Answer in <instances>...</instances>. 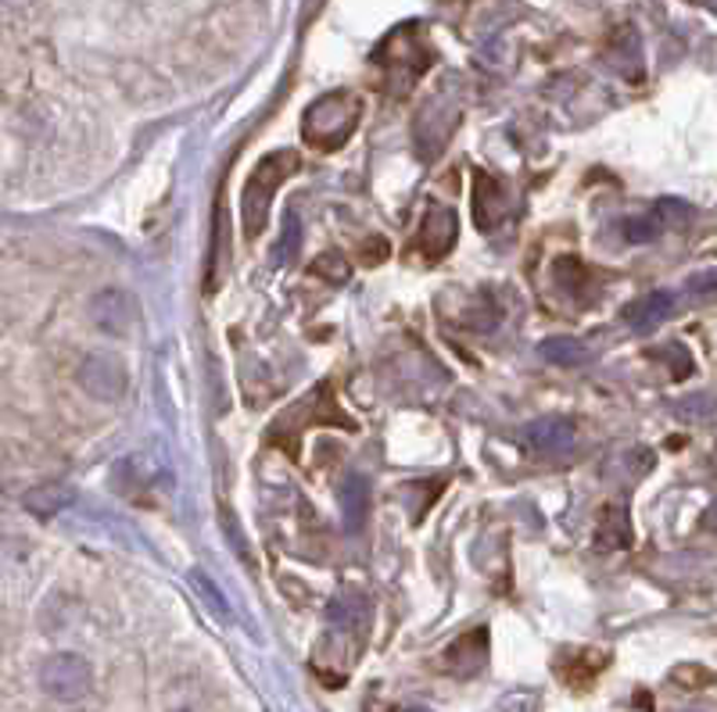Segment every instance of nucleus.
<instances>
[{
	"mask_svg": "<svg viewBox=\"0 0 717 712\" xmlns=\"http://www.w3.org/2000/svg\"><path fill=\"white\" fill-rule=\"evenodd\" d=\"M302 166L298 150H269V155L255 166V172L248 176L245 194H240V223H245V233L255 240L269 223V208H273L277 190L291 180Z\"/></svg>",
	"mask_w": 717,
	"mask_h": 712,
	"instance_id": "f257e3e1",
	"label": "nucleus"
},
{
	"mask_svg": "<svg viewBox=\"0 0 717 712\" xmlns=\"http://www.w3.org/2000/svg\"><path fill=\"white\" fill-rule=\"evenodd\" d=\"M362 118V101L348 90H331L320 101H313L302 115V136L305 144L320 150H337L351 140V133L359 129Z\"/></svg>",
	"mask_w": 717,
	"mask_h": 712,
	"instance_id": "f03ea898",
	"label": "nucleus"
},
{
	"mask_svg": "<svg viewBox=\"0 0 717 712\" xmlns=\"http://www.w3.org/2000/svg\"><path fill=\"white\" fill-rule=\"evenodd\" d=\"M377 61H381V68L388 72V83L399 93H405L427 72L430 47L413 30H395L381 44V50H377Z\"/></svg>",
	"mask_w": 717,
	"mask_h": 712,
	"instance_id": "7ed1b4c3",
	"label": "nucleus"
},
{
	"mask_svg": "<svg viewBox=\"0 0 717 712\" xmlns=\"http://www.w3.org/2000/svg\"><path fill=\"white\" fill-rule=\"evenodd\" d=\"M93 688V669L83 655L76 652H54L40 666V691L54 702H83Z\"/></svg>",
	"mask_w": 717,
	"mask_h": 712,
	"instance_id": "20e7f679",
	"label": "nucleus"
},
{
	"mask_svg": "<svg viewBox=\"0 0 717 712\" xmlns=\"http://www.w3.org/2000/svg\"><path fill=\"white\" fill-rule=\"evenodd\" d=\"M79 387H83L90 398H98V402H119L126 394V365L119 354L112 351H90L83 362H79Z\"/></svg>",
	"mask_w": 717,
	"mask_h": 712,
	"instance_id": "39448f33",
	"label": "nucleus"
},
{
	"mask_svg": "<svg viewBox=\"0 0 717 712\" xmlns=\"http://www.w3.org/2000/svg\"><path fill=\"white\" fill-rule=\"evenodd\" d=\"M87 312H90L93 326L104 330V334H112V337H126L141 319L137 297H133L130 291H123V286H104V291H98L90 297Z\"/></svg>",
	"mask_w": 717,
	"mask_h": 712,
	"instance_id": "423d86ee",
	"label": "nucleus"
},
{
	"mask_svg": "<svg viewBox=\"0 0 717 712\" xmlns=\"http://www.w3.org/2000/svg\"><path fill=\"white\" fill-rule=\"evenodd\" d=\"M524 444L538 451V455L560 459L574 448V422L563 416H542L524 427Z\"/></svg>",
	"mask_w": 717,
	"mask_h": 712,
	"instance_id": "0eeeda50",
	"label": "nucleus"
},
{
	"mask_svg": "<svg viewBox=\"0 0 717 712\" xmlns=\"http://www.w3.org/2000/svg\"><path fill=\"white\" fill-rule=\"evenodd\" d=\"M509 212V197L506 187L495 180L492 172H478L473 176V223L481 233H492Z\"/></svg>",
	"mask_w": 717,
	"mask_h": 712,
	"instance_id": "6e6552de",
	"label": "nucleus"
},
{
	"mask_svg": "<svg viewBox=\"0 0 717 712\" xmlns=\"http://www.w3.org/2000/svg\"><path fill=\"white\" fill-rule=\"evenodd\" d=\"M456 233H459L456 212L445 208V204H430L421 223V251L427 262H438V258H445L456 248Z\"/></svg>",
	"mask_w": 717,
	"mask_h": 712,
	"instance_id": "1a4fd4ad",
	"label": "nucleus"
},
{
	"mask_svg": "<svg viewBox=\"0 0 717 712\" xmlns=\"http://www.w3.org/2000/svg\"><path fill=\"white\" fill-rule=\"evenodd\" d=\"M674 294L671 291H649L642 294L639 301H631V305L625 308V323H628V330L635 334H649V330H657L660 323L671 319L674 315Z\"/></svg>",
	"mask_w": 717,
	"mask_h": 712,
	"instance_id": "9d476101",
	"label": "nucleus"
},
{
	"mask_svg": "<svg viewBox=\"0 0 717 712\" xmlns=\"http://www.w3.org/2000/svg\"><path fill=\"white\" fill-rule=\"evenodd\" d=\"M331 623L341 630V634H351V637H367L370 630V601L362 598L359 591H341L334 601H331Z\"/></svg>",
	"mask_w": 717,
	"mask_h": 712,
	"instance_id": "9b49d317",
	"label": "nucleus"
},
{
	"mask_svg": "<svg viewBox=\"0 0 717 712\" xmlns=\"http://www.w3.org/2000/svg\"><path fill=\"white\" fill-rule=\"evenodd\" d=\"M76 501V490L69 484H36L22 495V509L36 519H54L61 516Z\"/></svg>",
	"mask_w": 717,
	"mask_h": 712,
	"instance_id": "f8f14e48",
	"label": "nucleus"
},
{
	"mask_svg": "<svg viewBox=\"0 0 717 712\" xmlns=\"http://www.w3.org/2000/svg\"><path fill=\"white\" fill-rule=\"evenodd\" d=\"M631 544V523H628V509L625 505H606L600 516V530H595V547L600 552H620V547Z\"/></svg>",
	"mask_w": 717,
	"mask_h": 712,
	"instance_id": "ddd939ff",
	"label": "nucleus"
},
{
	"mask_svg": "<svg viewBox=\"0 0 717 712\" xmlns=\"http://www.w3.org/2000/svg\"><path fill=\"white\" fill-rule=\"evenodd\" d=\"M484 655H489V630H470L467 637H459L456 645L445 655V663H449L452 674H473Z\"/></svg>",
	"mask_w": 717,
	"mask_h": 712,
	"instance_id": "4468645a",
	"label": "nucleus"
},
{
	"mask_svg": "<svg viewBox=\"0 0 717 712\" xmlns=\"http://www.w3.org/2000/svg\"><path fill=\"white\" fill-rule=\"evenodd\" d=\"M370 516V484L362 476H348L341 487V519L348 533H359Z\"/></svg>",
	"mask_w": 717,
	"mask_h": 712,
	"instance_id": "2eb2a0df",
	"label": "nucleus"
},
{
	"mask_svg": "<svg viewBox=\"0 0 717 712\" xmlns=\"http://www.w3.org/2000/svg\"><path fill=\"white\" fill-rule=\"evenodd\" d=\"M538 348H542V359L552 365H585L589 362V348L574 337H549Z\"/></svg>",
	"mask_w": 717,
	"mask_h": 712,
	"instance_id": "dca6fc26",
	"label": "nucleus"
},
{
	"mask_svg": "<svg viewBox=\"0 0 717 712\" xmlns=\"http://www.w3.org/2000/svg\"><path fill=\"white\" fill-rule=\"evenodd\" d=\"M592 276L595 272L574 255H563V258H557V265H552V280H557L567 294H581L592 283Z\"/></svg>",
	"mask_w": 717,
	"mask_h": 712,
	"instance_id": "f3484780",
	"label": "nucleus"
},
{
	"mask_svg": "<svg viewBox=\"0 0 717 712\" xmlns=\"http://www.w3.org/2000/svg\"><path fill=\"white\" fill-rule=\"evenodd\" d=\"M664 218H660L657 212H646V215H631L620 223V237H625L628 244H649V240H657L660 233H664Z\"/></svg>",
	"mask_w": 717,
	"mask_h": 712,
	"instance_id": "a211bd4d",
	"label": "nucleus"
},
{
	"mask_svg": "<svg viewBox=\"0 0 717 712\" xmlns=\"http://www.w3.org/2000/svg\"><path fill=\"white\" fill-rule=\"evenodd\" d=\"M298 251H302V218H298V212H288V218H283V237L277 244V265H291Z\"/></svg>",
	"mask_w": 717,
	"mask_h": 712,
	"instance_id": "6ab92c4d",
	"label": "nucleus"
},
{
	"mask_svg": "<svg viewBox=\"0 0 717 712\" xmlns=\"http://www.w3.org/2000/svg\"><path fill=\"white\" fill-rule=\"evenodd\" d=\"M313 276L320 280H327L334 286H341L351 280V265H348V258L345 255H337V251H323L316 262H313Z\"/></svg>",
	"mask_w": 717,
	"mask_h": 712,
	"instance_id": "aec40b11",
	"label": "nucleus"
},
{
	"mask_svg": "<svg viewBox=\"0 0 717 712\" xmlns=\"http://www.w3.org/2000/svg\"><path fill=\"white\" fill-rule=\"evenodd\" d=\"M191 587H194V591H201V595H205L209 609H212L215 615H223V620H226V615H229V606H226V598L220 595V587H215V584L209 580V573L194 569V573H191Z\"/></svg>",
	"mask_w": 717,
	"mask_h": 712,
	"instance_id": "412c9836",
	"label": "nucleus"
},
{
	"mask_svg": "<svg viewBox=\"0 0 717 712\" xmlns=\"http://www.w3.org/2000/svg\"><path fill=\"white\" fill-rule=\"evenodd\" d=\"M660 218H664V226L668 229H679V226H688L693 223V208H688L685 201H674V197H668V201H657V208H653Z\"/></svg>",
	"mask_w": 717,
	"mask_h": 712,
	"instance_id": "4be33fe9",
	"label": "nucleus"
},
{
	"mask_svg": "<svg viewBox=\"0 0 717 712\" xmlns=\"http://www.w3.org/2000/svg\"><path fill=\"white\" fill-rule=\"evenodd\" d=\"M660 359L671 365V376L674 380H682V376L693 373V359H688V351L682 344H664V348H660Z\"/></svg>",
	"mask_w": 717,
	"mask_h": 712,
	"instance_id": "5701e85b",
	"label": "nucleus"
},
{
	"mask_svg": "<svg viewBox=\"0 0 717 712\" xmlns=\"http://www.w3.org/2000/svg\"><path fill=\"white\" fill-rule=\"evenodd\" d=\"M707 527H710V530H717V501H714L710 509H707Z\"/></svg>",
	"mask_w": 717,
	"mask_h": 712,
	"instance_id": "b1692460",
	"label": "nucleus"
},
{
	"mask_svg": "<svg viewBox=\"0 0 717 712\" xmlns=\"http://www.w3.org/2000/svg\"><path fill=\"white\" fill-rule=\"evenodd\" d=\"M4 4H8L11 11H22V8H30V4H33V0H4Z\"/></svg>",
	"mask_w": 717,
	"mask_h": 712,
	"instance_id": "393cba45",
	"label": "nucleus"
},
{
	"mask_svg": "<svg viewBox=\"0 0 717 712\" xmlns=\"http://www.w3.org/2000/svg\"><path fill=\"white\" fill-rule=\"evenodd\" d=\"M410 712H424V709H410Z\"/></svg>",
	"mask_w": 717,
	"mask_h": 712,
	"instance_id": "a878e982",
	"label": "nucleus"
}]
</instances>
